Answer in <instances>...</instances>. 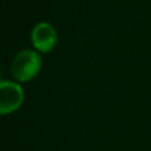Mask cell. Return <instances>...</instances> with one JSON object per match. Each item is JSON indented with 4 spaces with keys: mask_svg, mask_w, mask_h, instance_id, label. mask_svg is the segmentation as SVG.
<instances>
[{
    "mask_svg": "<svg viewBox=\"0 0 151 151\" xmlns=\"http://www.w3.org/2000/svg\"><path fill=\"white\" fill-rule=\"evenodd\" d=\"M42 60L36 50L24 49L15 56L12 61V76L19 82H28L33 80L41 70Z\"/></svg>",
    "mask_w": 151,
    "mask_h": 151,
    "instance_id": "6da1fadb",
    "label": "cell"
},
{
    "mask_svg": "<svg viewBox=\"0 0 151 151\" xmlns=\"http://www.w3.org/2000/svg\"><path fill=\"white\" fill-rule=\"evenodd\" d=\"M24 90L17 82L0 80V115L11 114L21 107Z\"/></svg>",
    "mask_w": 151,
    "mask_h": 151,
    "instance_id": "7a4b0ae2",
    "label": "cell"
},
{
    "mask_svg": "<svg viewBox=\"0 0 151 151\" xmlns=\"http://www.w3.org/2000/svg\"><path fill=\"white\" fill-rule=\"evenodd\" d=\"M31 40L37 52L48 53L56 47L58 37L55 27L48 23H39L32 29Z\"/></svg>",
    "mask_w": 151,
    "mask_h": 151,
    "instance_id": "3957f363",
    "label": "cell"
}]
</instances>
